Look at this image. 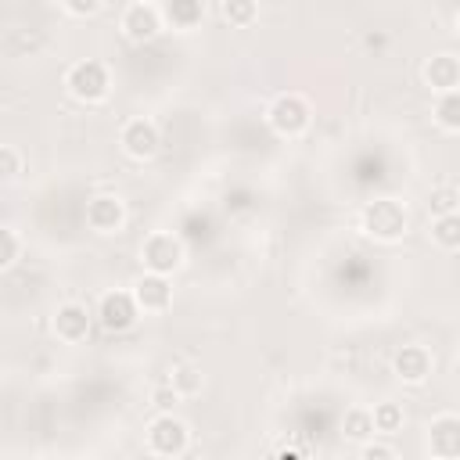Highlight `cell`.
<instances>
[{
	"label": "cell",
	"mask_w": 460,
	"mask_h": 460,
	"mask_svg": "<svg viewBox=\"0 0 460 460\" xmlns=\"http://www.w3.org/2000/svg\"><path fill=\"white\" fill-rule=\"evenodd\" d=\"M133 4H151V0H133Z\"/></svg>",
	"instance_id": "cell-29"
},
{
	"label": "cell",
	"mask_w": 460,
	"mask_h": 460,
	"mask_svg": "<svg viewBox=\"0 0 460 460\" xmlns=\"http://www.w3.org/2000/svg\"><path fill=\"white\" fill-rule=\"evenodd\" d=\"M424 83L435 90V93H449V90H460V58L453 54H435L424 61Z\"/></svg>",
	"instance_id": "cell-14"
},
{
	"label": "cell",
	"mask_w": 460,
	"mask_h": 460,
	"mask_svg": "<svg viewBox=\"0 0 460 460\" xmlns=\"http://www.w3.org/2000/svg\"><path fill=\"white\" fill-rule=\"evenodd\" d=\"M61 7L68 14H75V18H90V14L101 11V0H61Z\"/></svg>",
	"instance_id": "cell-26"
},
{
	"label": "cell",
	"mask_w": 460,
	"mask_h": 460,
	"mask_svg": "<svg viewBox=\"0 0 460 460\" xmlns=\"http://www.w3.org/2000/svg\"><path fill=\"white\" fill-rule=\"evenodd\" d=\"M18 255H22V241H18V234L11 226H4L0 230V266L11 270L18 262Z\"/></svg>",
	"instance_id": "cell-23"
},
{
	"label": "cell",
	"mask_w": 460,
	"mask_h": 460,
	"mask_svg": "<svg viewBox=\"0 0 460 460\" xmlns=\"http://www.w3.org/2000/svg\"><path fill=\"white\" fill-rule=\"evenodd\" d=\"M402 420H406V413H402L399 402H377V406H374V428H377L381 435H395V431L402 428Z\"/></svg>",
	"instance_id": "cell-19"
},
{
	"label": "cell",
	"mask_w": 460,
	"mask_h": 460,
	"mask_svg": "<svg viewBox=\"0 0 460 460\" xmlns=\"http://www.w3.org/2000/svg\"><path fill=\"white\" fill-rule=\"evenodd\" d=\"M126 223V205L115 194H97L86 201V226L93 234H115Z\"/></svg>",
	"instance_id": "cell-9"
},
{
	"label": "cell",
	"mask_w": 460,
	"mask_h": 460,
	"mask_svg": "<svg viewBox=\"0 0 460 460\" xmlns=\"http://www.w3.org/2000/svg\"><path fill=\"white\" fill-rule=\"evenodd\" d=\"M22 172V158H18V151L7 144V147H0V176L4 180H14Z\"/></svg>",
	"instance_id": "cell-24"
},
{
	"label": "cell",
	"mask_w": 460,
	"mask_h": 460,
	"mask_svg": "<svg viewBox=\"0 0 460 460\" xmlns=\"http://www.w3.org/2000/svg\"><path fill=\"white\" fill-rule=\"evenodd\" d=\"M456 205H460V190H456V187L442 183V187H431V190H428V212H431V216L456 212Z\"/></svg>",
	"instance_id": "cell-20"
},
{
	"label": "cell",
	"mask_w": 460,
	"mask_h": 460,
	"mask_svg": "<svg viewBox=\"0 0 460 460\" xmlns=\"http://www.w3.org/2000/svg\"><path fill=\"white\" fill-rule=\"evenodd\" d=\"M435 122L442 129H460V90L438 93V101H435Z\"/></svg>",
	"instance_id": "cell-18"
},
{
	"label": "cell",
	"mask_w": 460,
	"mask_h": 460,
	"mask_svg": "<svg viewBox=\"0 0 460 460\" xmlns=\"http://www.w3.org/2000/svg\"><path fill=\"white\" fill-rule=\"evenodd\" d=\"M255 14H259V0H223V18L230 25H237V29L252 25Z\"/></svg>",
	"instance_id": "cell-21"
},
{
	"label": "cell",
	"mask_w": 460,
	"mask_h": 460,
	"mask_svg": "<svg viewBox=\"0 0 460 460\" xmlns=\"http://www.w3.org/2000/svg\"><path fill=\"white\" fill-rule=\"evenodd\" d=\"M140 259H144L147 270L169 277V273H176L180 262H183V244H180V237H172V234H165V230H155V234L144 237Z\"/></svg>",
	"instance_id": "cell-5"
},
{
	"label": "cell",
	"mask_w": 460,
	"mask_h": 460,
	"mask_svg": "<svg viewBox=\"0 0 460 460\" xmlns=\"http://www.w3.org/2000/svg\"><path fill=\"white\" fill-rule=\"evenodd\" d=\"M428 453L438 460H460V417L442 413L428 424Z\"/></svg>",
	"instance_id": "cell-8"
},
{
	"label": "cell",
	"mask_w": 460,
	"mask_h": 460,
	"mask_svg": "<svg viewBox=\"0 0 460 460\" xmlns=\"http://www.w3.org/2000/svg\"><path fill=\"white\" fill-rule=\"evenodd\" d=\"M187 446H190V428H187L172 410H162V413L147 424V449H151L155 456L172 460V456H183Z\"/></svg>",
	"instance_id": "cell-3"
},
{
	"label": "cell",
	"mask_w": 460,
	"mask_h": 460,
	"mask_svg": "<svg viewBox=\"0 0 460 460\" xmlns=\"http://www.w3.org/2000/svg\"><path fill=\"white\" fill-rule=\"evenodd\" d=\"M266 122H270V129L277 133V137H302L305 129H309V122H313V108H309V101L302 97V93H280L270 108H266Z\"/></svg>",
	"instance_id": "cell-2"
},
{
	"label": "cell",
	"mask_w": 460,
	"mask_h": 460,
	"mask_svg": "<svg viewBox=\"0 0 460 460\" xmlns=\"http://www.w3.org/2000/svg\"><path fill=\"white\" fill-rule=\"evenodd\" d=\"M453 32H456V36H460V14H456V22H453Z\"/></svg>",
	"instance_id": "cell-28"
},
{
	"label": "cell",
	"mask_w": 460,
	"mask_h": 460,
	"mask_svg": "<svg viewBox=\"0 0 460 460\" xmlns=\"http://www.w3.org/2000/svg\"><path fill=\"white\" fill-rule=\"evenodd\" d=\"M392 370L402 385H424L431 377V352L424 345H402L392 359Z\"/></svg>",
	"instance_id": "cell-13"
},
{
	"label": "cell",
	"mask_w": 460,
	"mask_h": 460,
	"mask_svg": "<svg viewBox=\"0 0 460 460\" xmlns=\"http://www.w3.org/2000/svg\"><path fill=\"white\" fill-rule=\"evenodd\" d=\"M180 399H183V395L176 392V385H162V388H155V392H151V402H155L158 410H172Z\"/></svg>",
	"instance_id": "cell-25"
},
{
	"label": "cell",
	"mask_w": 460,
	"mask_h": 460,
	"mask_svg": "<svg viewBox=\"0 0 460 460\" xmlns=\"http://www.w3.org/2000/svg\"><path fill=\"white\" fill-rule=\"evenodd\" d=\"M406 226H410V212L395 198H374L359 212V230L367 237H374V241H385V244L399 241L406 234Z\"/></svg>",
	"instance_id": "cell-1"
},
{
	"label": "cell",
	"mask_w": 460,
	"mask_h": 460,
	"mask_svg": "<svg viewBox=\"0 0 460 460\" xmlns=\"http://www.w3.org/2000/svg\"><path fill=\"white\" fill-rule=\"evenodd\" d=\"M162 18L172 29H194L205 18V0H162Z\"/></svg>",
	"instance_id": "cell-15"
},
{
	"label": "cell",
	"mask_w": 460,
	"mask_h": 460,
	"mask_svg": "<svg viewBox=\"0 0 460 460\" xmlns=\"http://www.w3.org/2000/svg\"><path fill=\"white\" fill-rule=\"evenodd\" d=\"M169 385H176L180 395H194V392H201V370L190 363H180V367H172Z\"/></svg>",
	"instance_id": "cell-22"
},
{
	"label": "cell",
	"mask_w": 460,
	"mask_h": 460,
	"mask_svg": "<svg viewBox=\"0 0 460 460\" xmlns=\"http://www.w3.org/2000/svg\"><path fill=\"white\" fill-rule=\"evenodd\" d=\"M456 363H460V345H456Z\"/></svg>",
	"instance_id": "cell-30"
},
{
	"label": "cell",
	"mask_w": 460,
	"mask_h": 460,
	"mask_svg": "<svg viewBox=\"0 0 460 460\" xmlns=\"http://www.w3.org/2000/svg\"><path fill=\"white\" fill-rule=\"evenodd\" d=\"M431 241L446 252H460V208L431 219Z\"/></svg>",
	"instance_id": "cell-16"
},
{
	"label": "cell",
	"mask_w": 460,
	"mask_h": 460,
	"mask_svg": "<svg viewBox=\"0 0 460 460\" xmlns=\"http://www.w3.org/2000/svg\"><path fill=\"white\" fill-rule=\"evenodd\" d=\"M119 140H122V151H126L129 158H137V162L155 158V155H158V144H162L158 126H155L151 119H129V122L122 126Z\"/></svg>",
	"instance_id": "cell-6"
},
{
	"label": "cell",
	"mask_w": 460,
	"mask_h": 460,
	"mask_svg": "<svg viewBox=\"0 0 460 460\" xmlns=\"http://www.w3.org/2000/svg\"><path fill=\"white\" fill-rule=\"evenodd\" d=\"M133 298H137V305H140L144 313H162V309H169V302H172V284H169L165 273L147 270L144 277H137Z\"/></svg>",
	"instance_id": "cell-12"
},
{
	"label": "cell",
	"mask_w": 460,
	"mask_h": 460,
	"mask_svg": "<svg viewBox=\"0 0 460 460\" xmlns=\"http://www.w3.org/2000/svg\"><path fill=\"white\" fill-rule=\"evenodd\" d=\"M65 86H68V93H72L75 101H83V104H97V101L108 97L111 79H108L104 61L86 58V61H75V65L65 72Z\"/></svg>",
	"instance_id": "cell-4"
},
{
	"label": "cell",
	"mask_w": 460,
	"mask_h": 460,
	"mask_svg": "<svg viewBox=\"0 0 460 460\" xmlns=\"http://www.w3.org/2000/svg\"><path fill=\"white\" fill-rule=\"evenodd\" d=\"M374 413L370 410H363V406H352L345 417H341V435L345 438H352V442H367V438H374Z\"/></svg>",
	"instance_id": "cell-17"
},
{
	"label": "cell",
	"mask_w": 460,
	"mask_h": 460,
	"mask_svg": "<svg viewBox=\"0 0 460 460\" xmlns=\"http://www.w3.org/2000/svg\"><path fill=\"white\" fill-rule=\"evenodd\" d=\"M137 313H140V305H137L133 291H108L97 305V320L104 331H129L137 323Z\"/></svg>",
	"instance_id": "cell-7"
},
{
	"label": "cell",
	"mask_w": 460,
	"mask_h": 460,
	"mask_svg": "<svg viewBox=\"0 0 460 460\" xmlns=\"http://www.w3.org/2000/svg\"><path fill=\"white\" fill-rule=\"evenodd\" d=\"M90 323H93V316H90V309L79 305V302H65V305L54 309V334H58L61 341H68V345L86 341V338H90Z\"/></svg>",
	"instance_id": "cell-10"
},
{
	"label": "cell",
	"mask_w": 460,
	"mask_h": 460,
	"mask_svg": "<svg viewBox=\"0 0 460 460\" xmlns=\"http://www.w3.org/2000/svg\"><path fill=\"white\" fill-rule=\"evenodd\" d=\"M162 11L155 7V4H129L126 11H122V32L129 36V40H137V43H147V40H155L158 32H162Z\"/></svg>",
	"instance_id": "cell-11"
},
{
	"label": "cell",
	"mask_w": 460,
	"mask_h": 460,
	"mask_svg": "<svg viewBox=\"0 0 460 460\" xmlns=\"http://www.w3.org/2000/svg\"><path fill=\"white\" fill-rule=\"evenodd\" d=\"M359 456H363V460H392L395 449H392V446H381V442H363V446H359Z\"/></svg>",
	"instance_id": "cell-27"
}]
</instances>
